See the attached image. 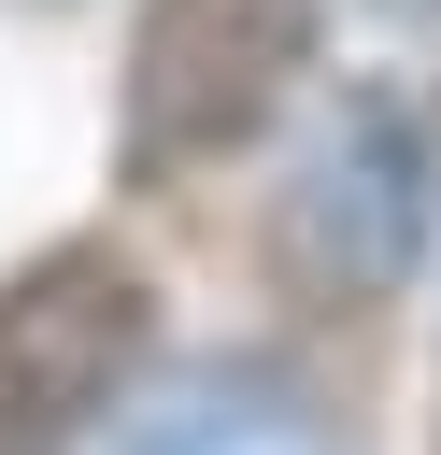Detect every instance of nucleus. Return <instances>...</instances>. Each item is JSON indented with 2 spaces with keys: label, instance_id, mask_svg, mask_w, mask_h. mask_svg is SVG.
Returning a JSON list of instances; mask_svg holds the SVG:
<instances>
[{
  "label": "nucleus",
  "instance_id": "nucleus-3",
  "mask_svg": "<svg viewBox=\"0 0 441 455\" xmlns=\"http://www.w3.org/2000/svg\"><path fill=\"white\" fill-rule=\"evenodd\" d=\"M156 341V299L114 242H57L0 284V455H85Z\"/></svg>",
  "mask_w": 441,
  "mask_h": 455
},
{
  "label": "nucleus",
  "instance_id": "nucleus-2",
  "mask_svg": "<svg viewBox=\"0 0 441 455\" xmlns=\"http://www.w3.org/2000/svg\"><path fill=\"white\" fill-rule=\"evenodd\" d=\"M427 213H441V156H427L413 100H398V85H341V100H327V128H313V142H299V171H285L270 256H285V284H299V299L356 313V299H398V284H413Z\"/></svg>",
  "mask_w": 441,
  "mask_h": 455
},
{
  "label": "nucleus",
  "instance_id": "nucleus-4",
  "mask_svg": "<svg viewBox=\"0 0 441 455\" xmlns=\"http://www.w3.org/2000/svg\"><path fill=\"white\" fill-rule=\"evenodd\" d=\"M114 455H341V441H327L313 384H285V370L228 355V370H185L171 398H142Z\"/></svg>",
  "mask_w": 441,
  "mask_h": 455
},
{
  "label": "nucleus",
  "instance_id": "nucleus-1",
  "mask_svg": "<svg viewBox=\"0 0 441 455\" xmlns=\"http://www.w3.org/2000/svg\"><path fill=\"white\" fill-rule=\"evenodd\" d=\"M313 0H142L128 28V100H114V156L142 185H185L213 156H242L299 71H313Z\"/></svg>",
  "mask_w": 441,
  "mask_h": 455
},
{
  "label": "nucleus",
  "instance_id": "nucleus-5",
  "mask_svg": "<svg viewBox=\"0 0 441 455\" xmlns=\"http://www.w3.org/2000/svg\"><path fill=\"white\" fill-rule=\"evenodd\" d=\"M384 14H398V28H441V0H384Z\"/></svg>",
  "mask_w": 441,
  "mask_h": 455
}]
</instances>
